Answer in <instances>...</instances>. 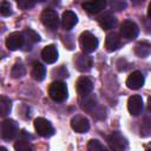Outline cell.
<instances>
[{
  "instance_id": "7",
  "label": "cell",
  "mask_w": 151,
  "mask_h": 151,
  "mask_svg": "<svg viewBox=\"0 0 151 151\" xmlns=\"http://www.w3.org/2000/svg\"><path fill=\"white\" fill-rule=\"evenodd\" d=\"M138 33H139V28L134 21H132V20L123 21V24L120 26V35L123 38H125L126 40H133L137 38Z\"/></svg>"
},
{
  "instance_id": "2",
  "label": "cell",
  "mask_w": 151,
  "mask_h": 151,
  "mask_svg": "<svg viewBox=\"0 0 151 151\" xmlns=\"http://www.w3.org/2000/svg\"><path fill=\"white\" fill-rule=\"evenodd\" d=\"M79 44H80L81 50L85 53H91V52L97 50V47H98V39L91 32L85 31V32H83L80 34Z\"/></svg>"
},
{
  "instance_id": "4",
  "label": "cell",
  "mask_w": 151,
  "mask_h": 151,
  "mask_svg": "<svg viewBox=\"0 0 151 151\" xmlns=\"http://www.w3.org/2000/svg\"><path fill=\"white\" fill-rule=\"evenodd\" d=\"M33 124H34V129H35V131H37V133L39 136L45 137V138L53 136L54 129H53L52 124L47 119H45L42 117H38V118L34 119Z\"/></svg>"
},
{
  "instance_id": "24",
  "label": "cell",
  "mask_w": 151,
  "mask_h": 151,
  "mask_svg": "<svg viewBox=\"0 0 151 151\" xmlns=\"http://www.w3.org/2000/svg\"><path fill=\"white\" fill-rule=\"evenodd\" d=\"M26 73V70H25V66L21 64V63H17L13 65L12 67V71H11V74L13 78H21L24 77Z\"/></svg>"
},
{
  "instance_id": "5",
  "label": "cell",
  "mask_w": 151,
  "mask_h": 151,
  "mask_svg": "<svg viewBox=\"0 0 151 151\" xmlns=\"http://www.w3.org/2000/svg\"><path fill=\"white\" fill-rule=\"evenodd\" d=\"M40 19H41V22L44 24V26H46L50 29H57L59 26V17H58L57 12L52 8L44 9L40 15Z\"/></svg>"
},
{
  "instance_id": "17",
  "label": "cell",
  "mask_w": 151,
  "mask_h": 151,
  "mask_svg": "<svg viewBox=\"0 0 151 151\" xmlns=\"http://www.w3.org/2000/svg\"><path fill=\"white\" fill-rule=\"evenodd\" d=\"M120 37L118 33L116 32H111L106 35V39H105V47L109 52H113L116 50H118L120 47Z\"/></svg>"
},
{
  "instance_id": "23",
  "label": "cell",
  "mask_w": 151,
  "mask_h": 151,
  "mask_svg": "<svg viewBox=\"0 0 151 151\" xmlns=\"http://www.w3.org/2000/svg\"><path fill=\"white\" fill-rule=\"evenodd\" d=\"M14 149L17 151H31L33 147L29 144V140L24 139V138H19L14 144Z\"/></svg>"
},
{
  "instance_id": "32",
  "label": "cell",
  "mask_w": 151,
  "mask_h": 151,
  "mask_svg": "<svg viewBox=\"0 0 151 151\" xmlns=\"http://www.w3.org/2000/svg\"><path fill=\"white\" fill-rule=\"evenodd\" d=\"M147 17L151 19V2L149 4V7H147Z\"/></svg>"
},
{
  "instance_id": "16",
  "label": "cell",
  "mask_w": 151,
  "mask_h": 151,
  "mask_svg": "<svg viewBox=\"0 0 151 151\" xmlns=\"http://www.w3.org/2000/svg\"><path fill=\"white\" fill-rule=\"evenodd\" d=\"M58 50L54 45H48L41 51V58L47 64H54L58 60Z\"/></svg>"
},
{
  "instance_id": "22",
  "label": "cell",
  "mask_w": 151,
  "mask_h": 151,
  "mask_svg": "<svg viewBox=\"0 0 151 151\" xmlns=\"http://www.w3.org/2000/svg\"><path fill=\"white\" fill-rule=\"evenodd\" d=\"M11 109H12V101L7 97H1L0 98V112H1V116L2 117L7 116L11 112Z\"/></svg>"
},
{
  "instance_id": "31",
  "label": "cell",
  "mask_w": 151,
  "mask_h": 151,
  "mask_svg": "<svg viewBox=\"0 0 151 151\" xmlns=\"http://www.w3.org/2000/svg\"><path fill=\"white\" fill-rule=\"evenodd\" d=\"M147 110H149V112H151V97H149V99H147Z\"/></svg>"
},
{
  "instance_id": "13",
  "label": "cell",
  "mask_w": 151,
  "mask_h": 151,
  "mask_svg": "<svg viewBox=\"0 0 151 151\" xmlns=\"http://www.w3.org/2000/svg\"><path fill=\"white\" fill-rule=\"evenodd\" d=\"M127 110L132 116H138L143 110V99L139 94H133L127 100Z\"/></svg>"
},
{
  "instance_id": "1",
  "label": "cell",
  "mask_w": 151,
  "mask_h": 151,
  "mask_svg": "<svg viewBox=\"0 0 151 151\" xmlns=\"http://www.w3.org/2000/svg\"><path fill=\"white\" fill-rule=\"evenodd\" d=\"M48 94L51 99H53L54 101H58V103L64 101L68 96L66 84L64 81H58V80L53 81L48 87Z\"/></svg>"
},
{
  "instance_id": "33",
  "label": "cell",
  "mask_w": 151,
  "mask_h": 151,
  "mask_svg": "<svg viewBox=\"0 0 151 151\" xmlns=\"http://www.w3.org/2000/svg\"><path fill=\"white\" fill-rule=\"evenodd\" d=\"M37 1H38V2H42V1H45V0H35V2H37Z\"/></svg>"
},
{
  "instance_id": "25",
  "label": "cell",
  "mask_w": 151,
  "mask_h": 151,
  "mask_svg": "<svg viewBox=\"0 0 151 151\" xmlns=\"http://www.w3.org/2000/svg\"><path fill=\"white\" fill-rule=\"evenodd\" d=\"M87 150L88 151H98V150H105V146L97 139H91L87 143Z\"/></svg>"
},
{
  "instance_id": "6",
  "label": "cell",
  "mask_w": 151,
  "mask_h": 151,
  "mask_svg": "<svg viewBox=\"0 0 151 151\" xmlns=\"http://www.w3.org/2000/svg\"><path fill=\"white\" fill-rule=\"evenodd\" d=\"M107 144L110 146V149L116 150V151H123L125 149H127V140L126 138L119 133L118 131L112 132L110 136H107Z\"/></svg>"
},
{
  "instance_id": "12",
  "label": "cell",
  "mask_w": 151,
  "mask_h": 151,
  "mask_svg": "<svg viewBox=\"0 0 151 151\" xmlns=\"http://www.w3.org/2000/svg\"><path fill=\"white\" fill-rule=\"evenodd\" d=\"M74 64L80 72H87L92 67V58L90 55H86L84 52L74 57Z\"/></svg>"
},
{
  "instance_id": "26",
  "label": "cell",
  "mask_w": 151,
  "mask_h": 151,
  "mask_svg": "<svg viewBox=\"0 0 151 151\" xmlns=\"http://www.w3.org/2000/svg\"><path fill=\"white\" fill-rule=\"evenodd\" d=\"M0 13L1 15L4 17H8L12 14V7H11V4L8 1H2L1 5H0Z\"/></svg>"
},
{
  "instance_id": "18",
  "label": "cell",
  "mask_w": 151,
  "mask_h": 151,
  "mask_svg": "<svg viewBox=\"0 0 151 151\" xmlns=\"http://www.w3.org/2000/svg\"><path fill=\"white\" fill-rule=\"evenodd\" d=\"M98 22H99V26H100L103 29H106V31H107V29H112V28L116 26L117 19H116V17L112 15L111 13H106V14H104V15H101V17L99 18Z\"/></svg>"
},
{
  "instance_id": "28",
  "label": "cell",
  "mask_w": 151,
  "mask_h": 151,
  "mask_svg": "<svg viewBox=\"0 0 151 151\" xmlns=\"http://www.w3.org/2000/svg\"><path fill=\"white\" fill-rule=\"evenodd\" d=\"M110 4H111V7H113L117 11H120L126 7V4L123 0H110Z\"/></svg>"
},
{
  "instance_id": "29",
  "label": "cell",
  "mask_w": 151,
  "mask_h": 151,
  "mask_svg": "<svg viewBox=\"0 0 151 151\" xmlns=\"http://www.w3.org/2000/svg\"><path fill=\"white\" fill-rule=\"evenodd\" d=\"M143 26H144V28H145V31H146L147 33H151V24L147 25L146 21H145V19H143Z\"/></svg>"
},
{
  "instance_id": "11",
  "label": "cell",
  "mask_w": 151,
  "mask_h": 151,
  "mask_svg": "<svg viewBox=\"0 0 151 151\" xmlns=\"http://www.w3.org/2000/svg\"><path fill=\"white\" fill-rule=\"evenodd\" d=\"M144 81H145V79H144L143 73L140 71H134L127 77L126 85L131 90H139L144 85Z\"/></svg>"
},
{
  "instance_id": "8",
  "label": "cell",
  "mask_w": 151,
  "mask_h": 151,
  "mask_svg": "<svg viewBox=\"0 0 151 151\" xmlns=\"http://www.w3.org/2000/svg\"><path fill=\"white\" fill-rule=\"evenodd\" d=\"M25 45V35L21 32H13L6 38V47L9 51L20 50Z\"/></svg>"
},
{
  "instance_id": "30",
  "label": "cell",
  "mask_w": 151,
  "mask_h": 151,
  "mask_svg": "<svg viewBox=\"0 0 151 151\" xmlns=\"http://www.w3.org/2000/svg\"><path fill=\"white\" fill-rule=\"evenodd\" d=\"M132 1V5L133 6H139V5H142L145 0H131Z\"/></svg>"
},
{
  "instance_id": "14",
  "label": "cell",
  "mask_w": 151,
  "mask_h": 151,
  "mask_svg": "<svg viewBox=\"0 0 151 151\" xmlns=\"http://www.w3.org/2000/svg\"><path fill=\"white\" fill-rule=\"evenodd\" d=\"M106 7V0H88L83 4V8L90 14H97Z\"/></svg>"
},
{
  "instance_id": "21",
  "label": "cell",
  "mask_w": 151,
  "mask_h": 151,
  "mask_svg": "<svg viewBox=\"0 0 151 151\" xmlns=\"http://www.w3.org/2000/svg\"><path fill=\"white\" fill-rule=\"evenodd\" d=\"M45 76H46V68L42 64L35 61L32 66V77L37 80V81H41L45 79Z\"/></svg>"
},
{
  "instance_id": "27",
  "label": "cell",
  "mask_w": 151,
  "mask_h": 151,
  "mask_svg": "<svg viewBox=\"0 0 151 151\" xmlns=\"http://www.w3.org/2000/svg\"><path fill=\"white\" fill-rule=\"evenodd\" d=\"M18 7L21 9H29L34 6L35 0H17Z\"/></svg>"
},
{
  "instance_id": "20",
  "label": "cell",
  "mask_w": 151,
  "mask_h": 151,
  "mask_svg": "<svg viewBox=\"0 0 151 151\" xmlns=\"http://www.w3.org/2000/svg\"><path fill=\"white\" fill-rule=\"evenodd\" d=\"M134 53L139 58H146L151 54V45L145 41L138 42L134 47Z\"/></svg>"
},
{
  "instance_id": "9",
  "label": "cell",
  "mask_w": 151,
  "mask_h": 151,
  "mask_svg": "<svg viewBox=\"0 0 151 151\" xmlns=\"http://www.w3.org/2000/svg\"><path fill=\"white\" fill-rule=\"evenodd\" d=\"M76 88L78 94L81 97H87L93 90V83L87 77H80L76 83Z\"/></svg>"
},
{
  "instance_id": "10",
  "label": "cell",
  "mask_w": 151,
  "mask_h": 151,
  "mask_svg": "<svg viewBox=\"0 0 151 151\" xmlns=\"http://www.w3.org/2000/svg\"><path fill=\"white\" fill-rule=\"evenodd\" d=\"M71 127L78 133H85L90 130V122L83 116H74L71 119Z\"/></svg>"
},
{
  "instance_id": "3",
  "label": "cell",
  "mask_w": 151,
  "mask_h": 151,
  "mask_svg": "<svg viewBox=\"0 0 151 151\" xmlns=\"http://www.w3.org/2000/svg\"><path fill=\"white\" fill-rule=\"evenodd\" d=\"M19 133V126L13 119H5L1 123V137L5 140H12Z\"/></svg>"
},
{
  "instance_id": "19",
  "label": "cell",
  "mask_w": 151,
  "mask_h": 151,
  "mask_svg": "<svg viewBox=\"0 0 151 151\" xmlns=\"http://www.w3.org/2000/svg\"><path fill=\"white\" fill-rule=\"evenodd\" d=\"M24 35H25V45L26 46V50H31L32 48V45L40 41V37L38 33H35L33 29H26L25 32H22Z\"/></svg>"
},
{
  "instance_id": "15",
  "label": "cell",
  "mask_w": 151,
  "mask_h": 151,
  "mask_svg": "<svg viewBox=\"0 0 151 151\" xmlns=\"http://www.w3.org/2000/svg\"><path fill=\"white\" fill-rule=\"evenodd\" d=\"M78 22V17L76 15L74 12L72 11H65L63 13V17H61V26L66 31H70L72 29Z\"/></svg>"
}]
</instances>
